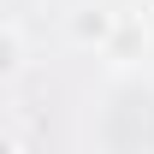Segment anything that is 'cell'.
<instances>
[{
  "mask_svg": "<svg viewBox=\"0 0 154 154\" xmlns=\"http://www.w3.org/2000/svg\"><path fill=\"white\" fill-rule=\"evenodd\" d=\"M113 36H119V12L113 6H77L71 12V42L77 48H113Z\"/></svg>",
  "mask_w": 154,
  "mask_h": 154,
  "instance_id": "obj_1",
  "label": "cell"
}]
</instances>
